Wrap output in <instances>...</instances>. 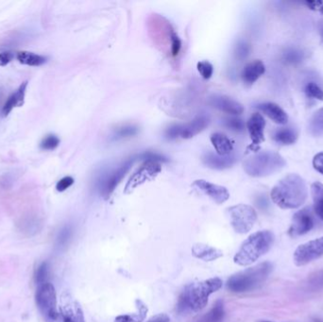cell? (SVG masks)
Segmentation results:
<instances>
[{"instance_id":"6da1fadb","label":"cell","mask_w":323,"mask_h":322,"mask_svg":"<svg viewBox=\"0 0 323 322\" xmlns=\"http://www.w3.org/2000/svg\"><path fill=\"white\" fill-rule=\"evenodd\" d=\"M270 197L282 209H297L307 200L308 189L301 176L288 174L275 184Z\"/></svg>"},{"instance_id":"7a4b0ae2","label":"cell","mask_w":323,"mask_h":322,"mask_svg":"<svg viewBox=\"0 0 323 322\" xmlns=\"http://www.w3.org/2000/svg\"><path fill=\"white\" fill-rule=\"evenodd\" d=\"M221 286L222 281L219 278H211L187 285L178 301V312L184 315L202 310L208 303L210 295L220 289Z\"/></svg>"},{"instance_id":"3957f363","label":"cell","mask_w":323,"mask_h":322,"mask_svg":"<svg viewBox=\"0 0 323 322\" xmlns=\"http://www.w3.org/2000/svg\"><path fill=\"white\" fill-rule=\"evenodd\" d=\"M274 240V235L269 231H260L252 234L237 251L234 258L235 263L242 267L253 264L269 251L273 246Z\"/></svg>"},{"instance_id":"277c9868","label":"cell","mask_w":323,"mask_h":322,"mask_svg":"<svg viewBox=\"0 0 323 322\" xmlns=\"http://www.w3.org/2000/svg\"><path fill=\"white\" fill-rule=\"evenodd\" d=\"M272 269V264L265 262L240 271L228 280L227 287L234 293H244L256 289L269 278Z\"/></svg>"},{"instance_id":"5b68a950","label":"cell","mask_w":323,"mask_h":322,"mask_svg":"<svg viewBox=\"0 0 323 322\" xmlns=\"http://www.w3.org/2000/svg\"><path fill=\"white\" fill-rule=\"evenodd\" d=\"M286 162L279 153L274 151H261L247 158L244 162V170L254 178H262L280 171Z\"/></svg>"},{"instance_id":"8992f818","label":"cell","mask_w":323,"mask_h":322,"mask_svg":"<svg viewBox=\"0 0 323 322\" xmlns=\"http://www.w3.org/2000/svg\"><path fill=\"white\" fill-rule=\"evenodd\" d=\"M151 32L154 33V40L162 44H168L170 46V53L173 57H176L180 53L182 42L174 32L172 26L164 17L153 14L150 21Z\"/></svg>"},{"instance_id":"52a82bcc","label":"cell","mask_w":323,"mask_h":322,"mask_svg":"<svg viewBox=\"0 0 323 322\" xmlns=\"http://www.w3.org/2000/svg\"><path fill=\"white\" fill-rule=\"evenodd\" d=\"M231 224L237 234H247L257 219V214L251 206L247 204H237L228 209Z\"/></svg>"},{"instance_id":"ba28073f","label":"cell","mask_w":323,"mask_h":322,"mask_svg":"<svg viewBox=\"0 0 323 322\" xmlns=\"http://www.w3.org/2000/svg\"><path fill=\"white\" fill-rule=\"evenodd\" d=\"M36 303L39 310L47 320L55 321L58 319L57 295L52 283L47 282L38 286L36 292Z\"/></svg>"},{"instance_id":"9c48e42d","label":"cell","mask_w":323,"mask_h":322,"mask_svg":"<svg viewBox=\"0 0 323 322\" xmlns=\"http://www.w3.org/2000/svg\"><path fill=\"white\" fill-rule=\"evenodd\" d=\"M323 256V237L300 245L294 251L293 260L296 266L302 267Z\"/></svg>"},{"instance_id":"30bf717a","label":"cell","mask_w":323,"mask_h":322,"mask_svg":"<svg viewBox=\"0 0 323 322\" xmlns=\"http://www.w3.org/2000/svg\"><path fill=\"white\" fill-rule=\"evenodd\" d=\"M162 170L161 163L158 161H144L140 167L129 178L124 192L131 193L135 188L153 180Z\"/></svg>"},{"instance_id":"8fae6325","label":"cell","mask_w":323,"mask_h":322,"mask_svg":"<svg viewBox=\"0 0 323 322\" xmlns=\"http://www.w3.org/2000/svg\"><path fill=\"white\" fill-rule=\"evenodd\" d=\"M135 161H136V157L130 158L125 162H123L121 165H119L117 169L110 172L101 180V182L99 183V191H100V195L104 199H108L115 191L117 186L126 176L127 172L129 171V168Z\"/></svg>"},{"instance_id":"7c38bea8","label":"cell","mask_w":323,"mask_h":322,"mask_svg":"<svg viewBox=\"0 0 323 322\" xmlns=\"http://www.w3.org/2000/svg\"><path fill=\"white\" fill-rule=\"evenodd\" d=\"M313 227L314 218L312 213L309 208H304L293 215L288 234L292 237H301L309 233Z\"/></svg>"},{"instance_id":"4fadbf2b","label":"cell","mask_w":323,"mask_h":322,"mask_svg":"<svg viewBox=\"0 0 323 322\" xmlns=\"http://www.w3.org/2000/svg\"><path fill=\"white\" fill-rule=\"evenodd\" d=\"M195 187H197L200 191L207 195L217 204L224 203L230 198L229 191L226 187L217 185L215 183H209L204 180H198L193 183Z\"/></svg>"},{"instance_id":"5bb4252c","label":"cell","mask_w":323,"mask_h":322,"mask_svg":"<svg viewBox=\"0 0 323 322\" xmlns=\"http://www.w3.org/2000/svg\"><path fill=\"white\" fill-rule=\"evenodd\" d=\"M209 104L212 107L232 116H239L244 112V107L241 103L223 95H214L210 97Z\"/></svg>"},{"instance_id":"9a60e30c","label":"cell","mask_w":323,"mask_h":322,"mask_svg":"<svg viewBox=\"0 0 323 322\" xmlns=\"http://www.w3.org/2000/svg\"><path fill=\"white\" fill-rule=\"evenodd\" d=\"M210 119L206 115H199L193 120L185 124H178L179 137L183 139L192 138L202 132L209 125Z\"/></svg>"},{"instance_id":"2e32d148","label":"cell","mask_w":323,"mask_h":322,"mask_svg":"<svg viewBox=\"0 0 323 322\" xmlns=\"http://www.w3.org/2000/svg\"><path fill=\"white\" fill-rule=\"evenodd\" d=\"M265 127H266V120L261 114L255 113L248 119L247 122V129L252 142L251 147H253L254 149L259 147L260 144L265 141V135H264Z\"/></svg>"},{"instance_id":"e0dca14e","label":"cell","mask_w":323,"mask_h":322,"mask_svg":"<svg viewBox=\"0 0 323 322\" xmlns=\"http://www.w3.org/2000/svg\"><path fill=\"white\" fill-rule=\"evenodd\" d=\"M237 158L235 155H227V156H220L216 153L207 152L202 157V161L205 165L209 168L215 169V170H223L231 167L235 164Z\"/></svg>"},{"instance_id":"ac0fdd59","label":"cell","mask_w":323,"mask_h":322,"mask_svg":"<svg viewBox=\"0 0 323 322\" xmlns=\"http://www.w3.org/2000/svg\"><path fill=\"white\" fill-rule=\"evenodd\" d=\"M265 71L266 67L262 61L256 60L251 63H248L242 70V80L246 85H252L255 81L258 80L259 78L265 73Z\"/></svg>"},{"instance_id":"d6986e66","label":"cell","mask_w":323,"mask_h":322,"mask_svg":"<svg viewBox=\"0 0 323 322\" xmlns=\"http://www.w3.org/2000/svg\"><path fill=\"white\" fill-rule=\"evenodd\" d=\"M259 110L269 119L279 125H285L288 121L287 114L282 108L273 102L261 103L257 106Z\"/></svg>"},{"instance_id":"ffe728a7","label":"cell","mask_w":323,"mask_h":322,"mask_svg":"<svg viewBox=\"0 0 323 322\" xmlns=\"http://www.w3.org/2000/svg\"><path fill=\"white\" fill-rule=\"evenodd\" d=\"M27 87H28V81H24L21 85L18 87V89L8 97L7 101L5 102L1 110V114L3 117L9 116V114L14 108L21 107L24 104Z\"/></svg>"},{"instance_id":"44dd1931","label":"cell","mask_w":323,"mask_h":322,"mask_svg":"<svg viewBox=\"0 0 323 322\" xmlns=\"http://www.w3.org/2000/svg\"><path fill=\"white\" fill-rule=\"evenodd\" d=\"M192 254L195 257L203 260L205 262H212L222 257L223 252L216 247H211L202 243H198L192 247Z\"/></svg>"},{"instance_id":"7402d4cb","label":"cell","mask_w":323,"mask_h":322,"mask_svg":"<svg viewBox=\"0 0 323 322\" xmlns=\"http://www.w3.org/2000/svg\"><path fill=\"white\" fill-rule=\"evenodd\" d=\"M211 143L215 148L216 154L220 156H227L232 153L234 150L233 142L227 137L225 134L215 132L211 136Z\"/></svg>"},{"instance_id":"603a6c76","label":"cell","mask_w":323,"mask_h":322,"mask_svg":"<svg viewBox=\"0 0 323 322\" xmlns=\"http://www.w3.org/2000/svg\"><path fill=\"white\" fill-rule=\"evenodd\" d=\"M272 138L279 145L290 146L298 139V132L293 128H281L273 132Z\"/></svg>"},{"instance_id":"cb8c5ba5","label":"cell","mask_w":323,"mask_h":322,"mask_svg":"<svg viewBox=\"0 0 323 322\" xmlns=\"http://www.w3.org/2000/svg\"><path fill=\"white\" fill-rule=\"evenodd\" d=\"M15 58L22 65L29 66H40L47 62V57L30 51H19L15 55Z\"/></svg>"},{"instance_id":"d4e9b609","label":"cell","mask_w":323,"mask_h":322,"mask_svg":"<svg viewBox=\"0 0 323 322\" xmlns=\"http://www.w3.org/2000/svg\"><path fill=\"white\" fill-rule=\"evenodd\" d=\"M311 194L314 201V210L317 215L323 220V184L316 182L311 185Z\"/></svg>"},{"instance_id":"484cf974","label":"cell","mask_w":323,"mask_h":322,"mask_svg":"<svg viewBox=\"0 0 323 322\" xmlns=\"http://www.w3.org/2000/svg\"><path fill=\"white\" fill-rule=\"evenodd\" d=\"M308 132L314 137H323V107L315 112L309 119Z\"/></svg>"},{"instance_id":"4316f807","label":"cell","mask_w":323,"mask_h":322,"mask_svg":"<svg viewBox=\"0 0 323 322\" xmlns=\"http://www.w3.org/2000/svg\"><path fill=\"white\" fill-rule=\"evenodd\" d=\"M225 311H224V305L221 301H216L214 307L206 313L203 316H202L196 322H222L224 320Z\"/></svg>"},{"instance_id":"83f0119b","label":"cell","mask_w":323,"mask_h":322,"mask_svg":"<svg viewBox=\"0 0 323 322\" xmlns=\"http://www.w3.org/2000/svg\"><path fill=\"white\" fill-rule=\"evenodd\" d=\"M136 305L138 312L132 315H121L119 316L115 322H142L147 316L148 313V307L145 305V303L140 300L136 301Z\"/></svg>"},{"instance_id":"f1b7e54d","label":"cell","mask_w":323,"mask_h":322,"mask_svg":"<svg viewBox=\"0 0 323 322\" xmlns=\"http://www.w3.org/2000/svg\"><path fill=\"white\" fill-rule=\"evenodd\" d=\"M64 322H84L83 315L78 305L65 307L62 311Z\"/></svg>"},{"instance_id":"f546056e","label":"cell","mask_w":323,"mask_h":322,"mask_svg":"<svg viewBox=\"0 0 323 322\" xmlns=\"http://www.w3.org/2000/svg\"><path fill=\"white\" fill-rule=\"evenodd\" d=\"M138 131H139V129L135 125H124L115 130L113 138L114 140L129 138V137H132V136L136 135L138 133Z\"/></svg>"},{"instance_id":"4dcf8cb0","label":"cell","mask_w":323,"mask_h":322,"mask_svg":"<svg viewBox=\"0 0 323 322\" xmlns=\"http://www.w3.org/2000/svg\"><path fill=\"white\" fill-rule=\"evenodd\" d=\"M304 93L308 98L323 101V89L318 83L309 81L304 86Z\"/></svg>"},{"instance_id":"1f68e13d","label":"cell","mask_w":323,"mask_h":322,"mask_svg":"<svg viewBox=\"0 0 323 322\" xmlns=\"http://www.w3.org/2000/svg\"><path fill=\"white\" fill-rule=\"evenodd\" d=\"M60 145V139L55 134H48L40 143V149L43 151H54Z\"/></svg>"},{"instance_id":"d6a6232c","label":"cell","mask_w":323,"mask_h":322,"mask_svg":"<svg viewBox=\"0 0 323 322\" xmlns=\"http://www.w3.org/2000/svg\"><path fill=\"white\" fill-rule=\"evenodd\" d=\"M136 160H141L144 161H167V158L163 155L159 153L153 152V151H146L144 153H141L138 156H136Z\"/></svg>"},{"instance_id":"836d02e7","label":"cell","mask_w":323,"mask_h":322,"mask_svg":"<svg viewBox=\"0 0 323 322\" xmlns=\"http://www.w3.org/2000/svg\"><path fill=\"white\" fill-rule=\"evenodd\" d=\"M197 68L204 80H209L214 74V66L208 61H202L198 63Z\"/></svg>"},{"instance_id":"e575fe53","label":"cell","mask_w":323,"mask_h":322,"mask_svg":"<svg viewBox=\"0 0 323 322\" xmlns=\"http://www.w3.org/2000/svg\"><path fill=\"white\" fill-rule=\"evenodd\" d=\"M223 125L231 130L234 131H242L245 129V124L243 120L237 118H230V119H224Z\"/></svg>"},{"instance_id":"d590c367","label":"cell","mask_w":323,"mask_h":322,"mask_svg":"<svg viewBox=\"0 0 323 322\" xmlns=\"http://www.w3.org/2000/svg\"><path fill=\"white\" fill-rule=\"evenodd\" d=\"M48 265L47 263H43L35 273V281L38 283V286L47 282V278H48Z\"/></svg>"},{"instance_id":"8d00e7d4","label":"cell","mask_w":323,"mask_h":322,"mask_svg":"<svg viewBox=\"0 0 323 322\" xmlns=\"http://www.w3.org/2000/svg\"><path fill=\"white\" fill-rule=\"evenodd\" d=\"M283 59L286 63L297 64L302 60V52L297 49H289L283 54Z\"/></svg>"},{"instance_id":"74e56055","label":"cell","mask_w":323,"mask_h":322,"mask_svg":"<svg viewBox=\"0 0 323 322\" xmlns=\"http://www.w3.org/2000/svg\"><path fill=\"white\" fill-rule=\"evenodd\" d=\"M249 50H250V47H249V44L244 42V41H240L239 43H237V46H236V56L237 58H238L239 60H243L245 58L248 57V54H249Z\"/></svg>"},{"instance_id":"f35d334b","label":"cell","mask_w":323,"mask_h":322,"mask_svg":"<svg viewBox=\"0 0 323 322\" xmlns=\"http://www.w3.org/2000/svg\"><path fill=\"white\" fill-rule=\"evenodd\" d=\"M74 183V179L70 176H66L65 178L61 179L57 184H56V189L58 192H64L66 189H68L71 185Z\"/></svg>"},{"instance_id":"ab89813d","label":"cell","mask_w":323,"mask_h":322,"mask_svg":"<svg viewBox=\"0 0 323 322\" xmlns=\"http://www.w3.org/2000/svg\"><path fill=\"white\" fill-rule=\"evenodd\" d=\"M70 237H71V229L69 227H65L61 231V233L59 235L58 244L61 246L65 245L68 242V240L70 239Z\"/></svg>"},{"instance_id":"60d3db41","label":"cell","mask_w":323,"mask_h":322,"mask_svg":"<svg viewBox=\"0 0 323 322\" xmlns=\"http://www.w3.org/2000/svg\"><path fill=\"white\" fill-rule=\"evenodd\" d=\"M313 166L317 171L323 175V151L315 155L313 159Z\"/></svg>"},{"instance_id":"b9f144b4","label":"cell","mask_w":323,"mask_h":322,"mask_svg":"<svg viewBox=\"0 0 323 322\" xmlns=\"http://www.w3.org/2000/svg\"><path fill=\"white\" fill-rule=\"evenodd\" d=\"M14 58V54L11 51H4L0 53V66H5L11 63Z\"/></svg>"},{"instance_id":"7bdbcfd3","label":"cell","mask_w":323,"mask_h":322,"mask_svg":"<svg viewBox=\"0 0 323 322\" xmlns=\"http://www.w3.org/2000/svg\"><path fill=\"white\" fill-rule=\"evenodd\" d=\"M309 9L313 11H320L323 14V1L317 0V1H307L305 3Z\"/></svg>"},{"instance_id":"ee69618b","label":"cell","mask_w":323,"mask_h":322,"mask_svg":"<svg viewBox=\"0 0 323 322\" xmlns=\"http://www.w3.org/2000/svg\"><path fill=\"white\" fill-rule=\"evenodd\" d=\"M170 322V319L167 315L165 314H158L154 317H152L151 319H150L148 322Z\"/></svg>"},{"instance_id":"f6af8a7d","label":"cell","mask_w":323,"mask_h":322,"mask_svg":"<svg viewBox=\"0 0 323 322\" xmlns=\"http://www.w3.org/2000/svg\"><path fill=\"white\" fill-rule=\"evenodd\" d=\"M12 183V177L10 174H5L0 177V184L4 187H8V185H11Z\"/></svg>"},{"instance_id":"bcb514c9","label":"cell","mask_w":323,"mask_h":322,"mask_svg":"<svg viewBox=\"0 0 323 322\" xmlns=\"http://www.w3.org/2000/svg\"><path fill=\"white\" fill-rule=\"evenodd\" d=\"M318 29H319V32H320L321 37H322V39H323V19H322L321 21L319 22V25H318Z\"/></svg>"},{"instance_id":"7dc6e473","label":"cell","mask_w":323,"mask_h":322,"mask_svg":"<svg viewBox=\"0 0 323 322\" xmlns=\"http://www.w3.org/2000/svg\"><path fill=\"white\" fill-rule=\"evenodd\" d=\"M1 97H2V94H1V92H0V104H1Z\"/></svg>"},{"instance_id":"c3c4849f","label":"cell","mask_w":323,"mask_h":322,"mask_svg":"<svg viewBox=\"0 0 323 322\" xmlns=\"http://www.w3.org/2000/svg\"></svg>"}]
</instances>
